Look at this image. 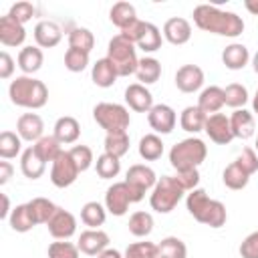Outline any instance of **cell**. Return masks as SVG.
Listing matches in <instances>:
<instances>
[{"label": "cell", "instance_id": "6da1fadb", "mask_svg": "<svg viewBox=\"0 0 258 258\" xmlns=\"http://www.w3.org/2000/svg\"><path fill=\"white\" fill-rule=\"evenodd\" d=\"M194 22L200 30L212 32L218 36L236 38L244 32V20L236 12L222 10L212 4H200L194 8Z\"/></svg>", "mask_w": 258, "mask_h": 258}, {"label": "cell", "instance_id": "7a4b0ae2", "mask_svg": "<svg viewBox=\"0 0 258 258\" xmlns=\"http://www.w3.org/2000/svg\"><path fill=\"white\" fill-rule=\"evenodd\" d=\"M185 208L194 216V220H198L200 224H206L210 228H222L228 220L226 206L220 200H212L206 194V189H202V187L187 191Z\"/></svg>", "mask_w": 258, "mask_h": 258}, {"label": "cell", "instance_id": "3957f363", "mask_svg": "<svg viewBox=\"0 0 258 258\" xmlns=\"http://www.w3.org/2000/svg\"><path fill=\"white\" fill-rule=\"evenodd\" d=\"M8 97H10L12 105H16V107L40 109L48 101V89L42 81L30 77V75H22L10 83Z\"/></svg>", "mask_w": 258, "mask_h": 258}, {"label": "cell", "instance_id": "277c9868", "mask_svg": "<svg viewBox=\"0 0 258 258\" xmlns=\"http://www.w3.org/2000/svg\"><path fill=\"white\" fill-rule=\"evenodd\" d=\"M208 155V145L200 137H187L169 149V163L175 171L198 169Z\"/></svg>", "mask_w": 258, "mask_h": 258}, {"label": "cell", "instance_id": "5b68a950", "mask_svg": "<svg viewBox=\"0 0 258 258\" xmlns=\"http://www.w3.org/2000/svg\"><path fill=\"white\" fill-rule=\"evenodd\" d=\"M183 187L175 181L173 175H161L155 183V187L151 189L149 196V206L151 210H155L157 214H169L183 198Z\"/></svg>", "mask_w": 258, "mask_h": 258}, {"label": "cell", "instance_id": "8992f818", "mask_svg": "<svg viewBox=\"0 0 258 258\" xmlns=\"http://www.w3.org/2000/svg\"><path fill=\"white\" fill-rule=\"evenodd\" d=\"M107 58L115 64L119 77H129L137 73V52H135V44L129 42L127 38H123L121 34H115L109 44H107Z\"/></svg>", "mask_w": 258, "mask_h": 258}, {"label": "cell", "instance_id": "52a82bcc", "mask_svg": "<svg viewBox=\"0 0 258 258\" xmlns=\"http://www.w3.org/2000/svg\"><path fill=\"white\" fill-rule=\"evenodd\" d=\"M93 119L101 129H105V133H125L129 129V123H131L127 107H123L119 103L95 105Z\"/></svg>", "mask_w": 258, "mask_h": 258}, {"label": "cell", "instance_id": "ba28073f", "mask_svg": "<svg viewBox=\"0 0 258 258\" xmlns=\"http://www.w3.org/2000/svg\"><path fill=\"white\" fill-rule=\"evenodd\" d=\"M137 196L133 194V189L127 185V181H117L113 183L107 194H105V208L109 214L113 216H125L131 204H137Z\"/></svg>", "mask_w": 258, "mask_h": 258}, {"label": "cell", "instance_id": "9c48e42d", "mask_svg": "<svg viewBox=\"0 0 258 258\" xmlns=\"http://www.w3.org/2000/svg\"><path fill=\"white\" fill-rule=\"evenodd\" d=\"M125 181H127V185L133 189V194L137 196V200L141 202V200L145 198V191H149V189L155 187L157 175H155V171H153L149 165H145V163H135V165H131V167L127 169Z\"/></svg>", "mask_w": 258, "mask_h": 258}, {"label": "cell", "instance_id": "30bf717a", "mask_svg": "<svg viewBox=\"0 0 258 258\" xmlns=\"http://www.w3.org/2000/svg\"><path fill=\"white\" fill-rule=\"evenodd\" d=\"M79 173L81 171H79L77 163L73 161V157H71V153L67 149H62L60 155L50 165V181L56 187H69V185H73L77 181Z\"/></svg>", "mask_w": 258, "mask_h": 258}, {"label": "cell", "instance_id": "8fae6325", "mask_svg": "<svg viewBox=\"0 0 258 258\" xmlns=\"http://www.w3.org/2000/svg\"><path fill=\"white\" fill-rule=\"evenodd\" d=\"M147 123L157 135H169L175 129L177 115L169 105L159 103V105H153V109L147 113Z\"/></svg>", "mask_w": 258, "mask_h": 258}, {"label": "cell", "instance_id": "7c38bea8", "mask_svg": "<svg viewBox=\"0 0 258 258\" xmlns=\"http://www.w3.org/2000/svg\"><path fill=\"white\" fill-rule=\"evenodd\" d=\"M46 228H48V232H50V236L54 240H69L77 232V218L69 210L58 208L54 212V216L48 220Z\"/></svg>", "mask_w": 258, "mask_h": 258}, {"label": "cell", "instance_id": "4fadbf2b", "mask_svg": "<svg viewBox=\"0 0 258 258\" xmlns=\"http://www.w3.org/2000/svg\"><path fill=\"white\" fill-rule=\"evenodd\" d=\"M204 131H206V135H208L214 143H218V145H228V143L234 139V133H232V127H230V117H226L224 113L210 115V117L206 119Z\"/></svg>", "mask_w": 258, "mask_h": 258}, {"label": "cell", "instance_id": "5bb4252c", "mask_svg": "<svg viewBox=\"0 0 258 258\" xmlns=\"http://www.w3.org/2000/svg\"><path fill=\"white\" fill-rule=\"evenodd\" d=\"M77 246H79V250H81L83 254H87V256H99L103 250L109 248V234L103 232L101 228H97V230L89 228V230L81 232Z\"/></svg>", "mask_w": 258, "mask_h": 258}, {"label": "cell", "instance_id": "9a60e30c", "mask_svg": "<svg viewBox=\"0 0 258 258\" xmlns=\"http://www.w3.org/2000/svg\"><path fill=\"white\" fill-rule=\"evenodd\" d=\"M125 103L129 109H133L137 113H149L153 109V95L145 85L131 83L125 89Z\"/></svg>", "mask_w": 258, "mask_h": 258}, {"label": "cell", "instance_id": "2e32d148", "mask_svg": "<svg viewBox=\"0 0 258 258\" xmlns=\"http://www.w3.org/2000/svg\"><path fill=\"white\" fill-rule=\"evenodd\" d=\"M204 71L198 64H183L175 73V87L181 93H196L204 85Z\"/></svg>", "mask_w": 258, "mask_h": 258}, {"label": "cell", "instance_id": "e0dca14e", "mask_svg": "<svg viewBox=\"0 0 258 258\" xmlns=\"http://www.w3.org/2000/svg\"><path fill=\"white\" fill-rule=\"evenodd\" d=\"M16 133L20 135L22 141L36 143L40 137H44V121L36 113H24L16 121Z\"/></svg>", "mask_w": 258, "mask_h": 258}, {"label": "cell", "instance_id": "ac0fdd59", "mask_svg": "<svg viewBox=\"0 0 258 258\" xmlns=\"http://www.w3.org/2000/svg\"><path fill=\"white\" fill-rule=\"evenodd\" d=\"M163 38L169 44L181 46L191 38V24L181 16H173L163 24Z\"/></svg>", "mask_w": 258, "mask_h": 258}, {"label": "cell", "instance_id": "d6986e66", "mask_svg": "<svg viewBox=\"0 0 258 258\" xmlns=\"http://www.w3.org/2000/svg\"><path fill=\"white\" fill-rule=\"evenodd\" d=\"M60 38H62V30L52 20H40L34 26V40L38 48H52L60 42Z\"/></svg>", "mask_w": 258, "mask_h": 258}, {"label": "cell", "instance_id": "ffe728a7", "mask_svg": "<svg viewBox=\"0 0 258 258\" xmlns=\"http://www.w3.org/2000/svg\"><path fill=\"white\" fill-rule=\"evenodd\" d=\"M26 38L24 24L12 20L8 14L0 18V42L4 46H20Z\"/></svg>", "mask_w": 258, "mask_h": 258}, {"label": "cell", "instance_id": "44dd1931", "mask_svg": "<svg viewBox=\"0 0 258 258\" xmlns=\"http://www.w3.org/2000/svg\"><path fill=\"white\" fill-rule=\"evenodd\" d=\"M230 127L236 139H250L256 131V123H254V115L246 109H236L230 115Z\"/></svg>", "mask_w": 258, "mask_h": 258}, {"label": "cell", "instance_id": "7402d4cb", "mask_svg": "<svg viewBox=\"0 0 258 258\" xmlns=\"http://www.w3.org/2000/svg\"><path fill=\"white\" fill-rule=\"evenodd\" d=\"M91 79H93V83H95L97 87L109 89V87H113L115 81L119 79V73H117L115 64L105 56V58H99V60L93 64V69H91Z\"/></svg>", "mask_w": 258, "mask_h": 258}, {"label": "cell", "instance_id": "603a6c76", "mask_svg": "<svg viewBox=\"0 0 258 258\" xmlns=\"http://www.w3.org/2000/svg\"><path fill=\"white\" fill-rule=\"evenodd\" d=\"M198 107L202 109L204 115H216L222 107H224V89L218 85H210L206 87L200 97H198Z\"/></svg>", "mask_w": 258, "mask_h": 258}, {"label": "cell", "instance_id": "cb8c5ba5", "mask_svg": "<svg viewBox=\"0 0 258 258\" xmlns=\"http://www.w3.org/2000/svg\"><path fill=\"white\" fill-rule=\"evenodd\" d=\"M52 135L60 141V145H71L79 139L81 135V125L75 117L71 115H64V117H58L56 123H54V129H52Z\"/></svg>", "mask_w": 258, "mask_h": 258}, {"label": "cell", "instance_id": "d4e9b609", "mask_svg": "<svg viewBox=\"0 0 258 258\" xmlns=\"http://www.w3.org/2000/svg\"><path fill=\"white\" fill-rule=\"evenodd\" d=\"M222 62L230 71H242L250 62V52H248V48L244 44L232 42L222 50Z\"/></svg>", "mask_w": 258, "mask_h": 258}, {"label": "cell", "instance_id": "484cf974", "mask_svg": "<svg viewBox=\"0 0 258 258\" xmlns=\"http://www.w3.org/2000/svg\"><path fill=\"white\" fill-rule=\"evenodd\" d=\"M16 62H18V69L24 75H30L32 77L36 71H40V67L44 62V54H42V50L38 46H32V44L30 46H22L20 52H18Z\"/></svg>", "mask_w": 258, "mask_h": 258}, {"label": "cell", "instance_id": "4316f807", "mask_svg": "<svg viewBox=\"0 0 258 258\" xmlns=\"http://www.w3.org/2000/svg\"><path fill=\"white\" fill-rule=\"evenodd\" d=\"M8 224L18 234H26V232H30L36 226V220L32 216V210H30L28 202L26 204H18L16 208H12V214L8 218Z\"/></svg>", "mask_w": 258, "mask_h": 258}, {"label": "cell", "instance_id": "83f0119b", "mask_svg": "<svg viewBox=\"0 0 258 258\" xmlns=\"http://www.w3.org/2000/svg\"><path fill=\"white\" fill-rule=\"evenodd\" d=\"M44 167H46V163L38 157V153L34 151L32 145L22 151V155H20V171L24 173V177L38 179L44 173Z\"/></svg>", "mask_w": 258, "mask_h": 258}, {"label": "cell", "instance_id": "f1b7e54d", "mask_svg": "<svg viewBox=\"0 0 258 258\" xmlns=\"http://www.w3.org/2000/svg\"><path fill=\"white\" fill-rule=\"evenodd\" d=\"M206 119H208V115H204L198 105H189V107H185V109L181 111V115H179V125H181L183 131L196 135V133L204 131Z\"/></svg>", "mask_w": 258, "mask_h": 258}, {"label": "cell", "instance_id": "f546056e", "mask_svg": "<svg viewBox=\"0 0 258 258\" xmlns=\"http://www.w3.org/2000/svg\"><path fill=\"white\" fill-rule=\"evenodd\" d=\"M135 77H137V81L141 85H153V83H157L159 77H161V62L157 58H153V56L139 58Z\"/></svg>", "mask_w": 258, "mask_h": 258}, {"label": "cell", "instance_id": "4dcf8cb0", "mask_svg": "<svg viewBox=\"0 0 258 258\" xmlns=\"http://www.w3.org/2000/svg\"><path fill=\"white\" fill-rule=\"evenodd\" d=\"M222 181H224V185H226L228 189L238 191V189H244V187L248 185V181H250V173H248L242 165H238L236 161H232V163L224 169V173H222Z\"/></svg>", "mask_w": 258, "mask_h": 258}, {"label": "cell", "instance_id": "1f68e13d", "mask_svg": "<svg viewBox=\"0 0 258 258\" xmlns=\"http://www.w3.org/2000/svg\"><path fill=\"white\" fill-rule=\"evenodd\" d=\"M137 149H139L141 159L155 161V159H159L163 155V141H161V137L157 133H147V135H143L139 139Z\"/></svg>", "mask_w": 258, "mask_h": 258}, {"label": "cell", "instance_id": "d6a6232c", "mask_svg": "<svg viewBox=\"0 0 258 258\" xmlns=\"http://www.w3.org/2000/svg\"><path fill=\"white\" fill-rule=\"evenodd\" d=\"M107 220V208L101 206L99 202H87L81 208V222L93 230H97L99 226H103Z\"/></svg>", "mask_w": 258, "mask_h": 258}, {"label": "cell", "instance_id": "836d02e7", "mask_svg": "<svg viewBox=\"0 0 258 258\" xmlns=\"http://www.w3.org/2000/svg\"><path fill=\"white\" fill-rule=\"evenodd\" d=\"M34 151L38 153V157L44 161V163H52L58 155H60V151H62V145H60V141L54 137V135H44V137H40L34 145Z\"/></svg>", "mask_w": 258, "mask_h": 258}, {"label": "cell", "instance_id": "e575fe53", "mask_svg": "<svg viewBox=\"0 0 258 258\" xmlns=\"http://www.w3.org/2000/svg\"><path fill=\"white\" fill-rule=\"evenodd\" d=\"M137 18V12H135V6L129 4V2H117L111 6L109 10V20L119 28L123 30L127 24H131L133 20Z\"/></svg>", "mask_w": 258, "mask_h": 258}, {"label": "cell", "instance_id": "d590c367", "mask_svg": "<svg viewBox=\"0 0 258 258\" xmlns=\"http://www.w3.org/2000/svg\"><path fill=\"white\" fill-rule=\"evenodd\" d=\"M159 258H187V248L177 236H167L157 244Z\"/></svg>", "mask_w": 258, "mask_h": 258}, {"label": "cell", "instance_id": "8d00e7d4", "mask_svg": "<svg viewBox=\"0 0 258 258\" xmlns=\"http://www.w3.org/2000/svg\"><path fill=\"white\" fill-rule=\"evenodd\" d=\"M129 232L137 238H147L153 232V216L149 212H135L129 218Z\"/></svg>", "mask_w": 258, "mask_h": 258}, {"label": "cell", "instance_id": "74e56055", "mask_svg": "<svg viewBox=\"0 0 258 258\" xmlns=\"http://www.w3.org/2000/svg\"><path fill=\"white\" fill-rule=\"evenodd\" d=\"M95 169L101 179H113L121 171V161H119V157H115L111 153H101L95 161Z\"/></svg>", "mask_w": 258, "mask_h": 258}, {"label": "cell", "instance_id": "f35d334b", "mask_svg": "<svg viewBox=\"0 0 258 258\" xmlns=\"http://www.w3.org/2000/svg\"><path fill=\"white\" fill-rule=\"evenodd\" d=\"M32 216L36 220V224H48V220L54 216V212L58 210V206L54 202H50L48 198H32L28 202Z\"/></svg>", "mask_w": 258, "mask_h": 258}, {"label": "cell", "instance_id": "ab89813d", "mask_svg": "<svg viewBox=\"0 0 258 258\" xmlns=\"http://www.w3.org/2000/svg\"><path fill=\"white\" fill-rule=\"evenodd\" d=\"M93 46H95V36L89 28L79 26V28H73L69 32V48H77V50H83V52L91 54Z\"/></svg>", "mask_w": 258, "mask_h": 258}, {"label": "cell", "instance_id": "60d3db41", "mask_svg": "<svg viewBox=\"0 0 258 258\" xmlns=\"http://www.w3.org/2000/svg\"><path fill=\"white\" fill-rule=\"evenodd\" d=\"M161 32H159V28L155 26V24H151V22H145V28H143V34H141V38L137 40V46L143 50V52H155V50H159L161 48Z\"/></svg>", "mask_w": 258, "mask_h": 258}, {"label": "cell", "instance_id": "b9f144b4", "mask_svg": "<svg viewBox=\"0 0 258 258\" xmlns=\"http://www.w3.org/2000/svg\"><path fill=\"white\" fill-rule=\"evenodd\" d=\"M248 103V89L240 83H230L224 89V105L236 109H244V105Z\"/></svg>", "mask_w": 258, "mask_h": 258}, {"label": "cell", "instance_id": "7bdbcfd3", "mask_svg": "<svg viewBox=\"0 0 258 258\" xmlns=\"http://www.w3.org/2000/svg\"><path fill=\"white\" fill-rule=\"evenodd\" d=\"M22 151V139L18 133L12 131H2L0 133V157L2 159H12Z\"/></svg>", "mask_w": 258, "mask_h": 258}, {"label": "cell", "instance_id": "ee69618b", "mask_svg": "<svg viewBox=\"0 0 258 258\" xmlns=\"http://www.w3.org/2000/svg\"><path fill=\"white\" fill-rule=\"evenodd\" d=\"M103 147H105V153H111V155L121 159L129 151V135H127V131L125 133H107Z\"/></svg>", "mask_w": 258, "mask_h": 258}, {"label": "cell", "instance_id": "f6af8a7d", "mask_svg": "<svg viewBox=\"0 0 258 258\" xmlns=\"http://www.w3.org/2000/svg\"><path fill=\"white\" fill-rule=\"evenodd\" d=\"M64 67L71 73H83L89 67V52L77 50V48H69L64 52Z\"/></svg>", "mask_w": 258, "mask_h": 258}, {"label": "cell", "instance_id": "bcb514c9", "mask_svg": "<svg viewBox=\"0 0 258 258\" xmlns=\"http://www.w3.org/2000/svg\"><path fill=\"white\" fill-rule=\"evenodd\" d=\"M79 246L67 240H56L48 246V258H79Z\"/></svg>", "mask_w": 258, "mask_h": 258}, {"label": "cell", "instance_id": "7dc6e473", "mask_svg": "<svg viewBox=\"0 0 258 258\" xmlns=\"http://www.w3.org/2000/svg\"><path fill=\"white\" fill-rule=\"evenodd\" d=\"M123 258H157V244H153V242L129 244Z\"/></svg>", "mask_w": 258, "mask_h": 258}, {"label": "cell", "instance_id": "c3c4849f", "mask_svg": "<svg viewBox=\"0 0 258 258\" xmlns=\"http://www.w3.org/2000/svg\"><path fill=\"white\" fill-rule=\"evenodd\" d=\"M69 153H71L73 161L77 163L79 171H87L93 165V161H95L93 159V149L89 145H75V147L69 149Z\"/></svg>", "mask_w": 258, "mask_h": 258}, {"label": "cell", "instance_id": "681fc988", "mask_svg": "<svg viewBox=\"0 0 258 258\" xmlns=\"http://www.w3.org/2000/svg\"><path fill=\"white\" fill-rule=\"evenodd\" d=\"M8 16H10L12 20L20 22V24H26V22L34 16V6H32V2H24V0H22V2H16V4L10 6Z\"/></svg>", "mask_w": 258, "mask_h": 258}, {"label": "cell", "instance_id": "f907efd6", "mask_svg": "<svg viewBox=\"0 0 258 258\" xmlns=\"http://www.w3.org/2000/svg\"><path fill=\"white\" fill-rule=\"evenodd\" d=\"M173 177L183 187V191H191L200 183V171L198 169H181V171H175Z\"/></svg>", "mask_w": 258, "mask_h": 258}, {"label": "cell", "instance_id": "816d5d0a", "mask_svg": "<svg viewBox=\"0 0 258 258\" xmlns=\"http://www.w3.org/2000/svg\"><path fill=\"white\" fill-rule=\"evenodd\" d=\"M236 163L242 165L250 175L256 173V171H258V153H256V149H252V147H244L242 153L236 157Z\"/></svg>", "mask_w": 258, "mask_h": 258}, {"label": "cell", "instance_id": "f5cc1de1", "mask_svg": "<svg viewBox=\"0 0 258 258\" xmlns=\"http://www.w3.org/2000/svg\"><path fill=\"white\" fill-rule=\"evenodd\" d=\"M238 252H240L242 258H258V230L250 232V234L242 240Z\"/></svg>", "mask_w": 258, "mask_h": 258}, {"label": "cell", "instance_id": "db71d44e", "mask_svg": "<svg viewBox=\"0 0 258 258\" xmlns=\"http://www.w3.org/2000/svg\"><path fill=\"white\" fill-rule=\"evenodd\" d=\"M143 28H145V22L143 20H139V18H135L131 24H127L119 34L123 36V38H127L129 42H133V44H137V40L141 38V34H143Z\"/></svg>", "mask_w": 258, "mask_h": 258}, {"label": "cell", "instance_id": "11a10c76", "mask_svg": "<svg viewBox=\"0 0 258 258\" xmlns=\"http://www.w3.org/2000/svg\"><path fill=\"white\" fill-rule=\"evenodd\" d=\"M14 58L6 52V50H2L0 52V79H10L12 77V73H14Z\"/></svg>", "mask_w": 258, "mask_h": 258}, {"label": "cell", "instance_id": "9f6ffc18", "mask_svg": "<svg viewBox=\"0 0 258 258\" xmlns=\"http://www.w3.org/2000/svg\"><path fill=\"white\" fill-rule=\"evenodd\" d=\"M12 173H14V167H12V163L10 161H0V185H6L8 181H10V177H12Z\"/></svg>", "mask_w": 258, "mask_h": 258}, {"label": "cell", "instance_id": "6f0895ef", "mask_svg": "<svg viewBox=\"0 0 258 258\" xmlns=\"http://www.w3.org/2000/svg\"><path fill=\"white\" fill-rule=\"evenodd\" d=\"M10 214H12V210H10L8 196H6V194H2V210H0V218H2V220H8V218H10Z\"/></svg>", "mask_w": 258, "mask_h": 258}, {"label": "cell", "instance_id": "680465c9", "mask_svg": "<svg viewBox=\"0 0 258 258\" xmlns=\"http://www.w3.org/2000/svg\"><path fill=\"white\" fill-rule=\"evenodd\" d=\"M97 258H123V254H121L119 250H115V248H107V250H103Z\"/></svg>", "mask_w": 258, "mask_h": 258}, {"label": "cell", "instance_id": "91938a15", "mask_svg": "<svg viewBox=\"0 0 258 258\" xmlns=\"http://www.w3.org/2000/svg\"><path fill=\"white\" fill-rule=\"evenodd\" d=\"M244 6H246L248 12H252L254 16H258V0H246Z\"/></svg>", "mask_w": 258, "mask_h": 258}, {"label": "cell", "instance_id": "94428289", "mask_svg": "<svg viewBox=\"0 0 258 258\" xmlns=\"http://www.w3.org/2000/svg\"><path fill=\"white\" fill-rule=\"evenodd\" d=\"M252 111L258 115V89H256V93H254V99H252Z\"/></svg>", "mask_w": 258, "mask_h": 258}, {"label": "cell", "instance_id": "6125c7cd", "mask_svg": "<svg viewBox=\"0 0 258 258\" xmlns=\"http://www.w3.org/2000/svg\"><path fill=\"white\" fill-rule=\"evenodd\" d=\"M252 69H254V73L258 75V52L252 56Z\"/></svg>", "mask_w": 258, "mask_h": 258}, {"label": "cell", "instance_id": "be15d7a7", "mask_svg": "<svg viewBox=\"0 0 258 258\" xmlns=\"http://www.w3.org/2000/svg\"><path fill=\"white\" fill-rule=\"evenodd\" d=\"M254 147H256V153H258V137H256V145Z\"/></svg>", "mask_w": 258, "mask_h": 258}, {"label": "cell", "instance_id": "e7e4bbea", "mask_svg": "<svg viewBox=\"0 0 258 258\" xmlns=\"http://www.w3.org/2000/svg\"><path fill=\"white\" fill-rule=\"evenodd\" d=\"M157 258H159V256H157Z\"/></svg>", "mask_w": 258, "mask_h": 258}]
</instances>
